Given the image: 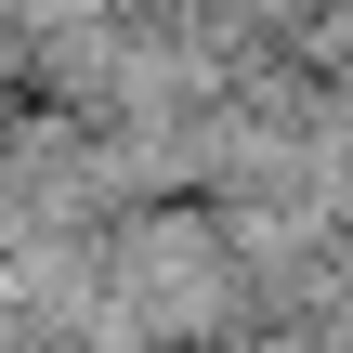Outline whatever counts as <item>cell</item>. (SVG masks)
<instances>
[{
    "mask_svg": "<svg viewBox=\"0 0 353 353\" xmlns=\"http://www.w3.org/2000/svg\"><path fill=\"white\" fill-rule=\"evenodd\" d=\"M105 301H118L157 353L236 341V327H249V262H236L223 210H157V196H144V210L105 223Z\"/></svg>",
    "mask_w": 353,
    "mask_h": 353,
    "instance_id": "6da1fadb",
    "label": "cell"
}]
</instances>
